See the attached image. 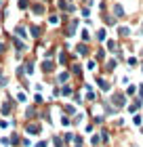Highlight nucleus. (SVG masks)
<instances>
[{"label": "nucleus", "instance_id": "nucleus-1", "mask_svg": "<svg viewBox=\"0 0 143 147\" xmlns=\"http://www.w3.org/2000/svg\"><path fill=\"white\" fill-rule=\"evenodd\" d=\"M28 132H30V135H38V132H40V126H38V124H28Z\"/></svg>", "mask_w": 143, "mask_h": 147}, {"label": "nucleus", "instance_id": "nucleus-2", "mask_svg": "<svg viewBox=\"0 0 143 147\" xmlns=\"http://www.w3.org/2000/svg\"><path fill=\"white\" fill-rule=\"evenodd\" d=\"M59 6H61V9H65V11H72V9H74V6H72V2H67V0H61V2H59Z\"/></svg>", "mask_w": 143, "mask_h": 147}, {"label": "nucleus", "instance_id": "nucleus-3", "mask_svg": "<svg viewBox=\"0 0 143 147\" xmlns=\"http://www.w3.org/2000/svg\"><path fill=\"white\" fill-rule=\"evenodd\" d=\"M114 13H116V17H124V11H122V6H120V4H116V6H114Z\"/></svg>", "mask_w": 143, "mask_h": 147}, {"label": "nucleus", "instance_id": "nucleus-4", "mask_svg": "<svg viewBox=\"0 0 143 147\" xmlns=\"http://www.w3.org/2000/svg\"><path fill=\"white\" fill-rule=\"evenodd\" d=\"M97 82H99V86H101V88H103V90H110V84H107V80H103V78H99Z\"/></svg>", "mask_w": 143, "mask_h": 147}, {"label": "nucleus", "instance_id": "nucleus-5", "mask_svg": "<svg viewBox=\"0 0 143 147\" xmlns=\"http://www.w3.org/2000/svg\"><path fill=\"white\" fill-rule=\"evenodd\" d=\"M114 99H116V105H118V107H122V105H124V97H122V95H116Z\"/></svg>", "mask_w": 143, "mask_h": 147}, {"label": "nucleus", "instance_id": "nucleus-6", "mask_svg": "<svg viewBox=\"0 0 143 147\" xmlns=\"http://www.w3.org/2000/svg\"><path fill=\"white\" fill-rule=\"evenodd\" d=\"M42 69H44V71H53V61H44Z\"/></svg>", "mask_w": 143, "mask_h": 147}, {"label": "nucleus", "instance_id": "nucleus-7", "mask_svg": "<svg viewBox=\"0 0 143 147\" xmlns=\"http://www.w3.org/2000/svg\"><path fill=\"white\" fill-rule=\"evenodd\" d=\"M78 53H80V55H88V49H86V44H80V46H78Z\"/></svg>", "mask_w": 143, "mask_h": 147}, {"label": "nucleus", "instance_id": "nucleus-8", "mask_svg": "<svg viewBox=\"0 0 143 147\" xmlns=\"http://www.w3.org/2000/svg\"><path fill=\"white\" fill-rule=\"evenodd\" d=\"M32 9H34V13H38V15H40V13H44V9H42V6H40V4H34Z\"/></svg>", "mask_w": 143, "mask_h": 147}, {"label": "nucleus", "instance_id": "nucleus-9", "mask_svg": "<svg viewBox=\"0 0 143 147\" xmlns=\"http://www.w3.org/2000/svg\"><path fill=\"white\" fill-rule=\"evenodd\" d=\"M131 32H128V28H120V36H128Z\"/></svg>", "mask_w": 143, "mask_h": 147}, {"label": "nucleus", "instance_id": "nucleus-10", "mask_svg": "<svg viewBox=\"0 0 143 147\" xmlns=\"http://www.w3.org/2000/svg\"><path fill=\"white\" fill-rule=\"evenodd\" d=\"M17 36H21V38H25V30H23V28H17Z\"/></svg>", "mask_w": 143, "mask_h": 147}, {"label": "nucleus", "instance_id": "nucleus-11", "mask_svg": "<svg viewBox=\"0 0 143 147\" xmlns=\"http://www.w3.org/2000/svg\"><path fill=\"white\" fill-rule=\"evenodd\" d=\"M97 38H99V40H103V38H105V32H103V30H99V32H97Z\"/></svg>", "mask_w": 143, "mask_h": 147}, {"label": "nucleus", "instance_id": "nucleus-12", "mask_svg": "<svg viewBox=\"0 0 143 147\" xmlns=\"http://www.w3.org/2000/svg\"><path fill=\"white\" fill-rule=\"evenodd\" d=\"M107 46H110V51H116V42H114V40H110V44H107Z\"/></svg>", "mask_w": 143, "mask_h": 147}, {"label": "nucleus", "instance_id": "nucleus-13", "mask_svg": "<svg viewBox=\"0 0 143 147\" xmlns=\"http://www.w3.org/2000/svg\"><path fill=\"white\" fill-rule=\"evenodd\" d=\"M19 6H21V9H25V6H28V0H19Z\"/></svg>", "mask_w": 143, "mask_h": 147}, {"label": "nucleus", "instance_id": "nucleus-14", "mask_svg": "<svg viewBox=\"0 0 143 147\" xmlns=\"http://www.w3.org/2000/svg\"><path fill=\"white\" fill-rule=\"evenodd\" d=\"M36 147H46V143H44V141H42V143H38V145H36Z\"/></svg>", "mask_w": 143, "mask_h": 147}]
</instances>
